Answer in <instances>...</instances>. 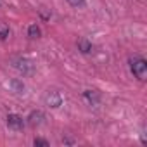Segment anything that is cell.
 I'll list each match as a JSON object with an SVG mask.
<instances>
[{"instance_id":"obj_1","label":"cell","mask_w":147,"mask_h":147,"mask_svg":"<svg viewBox=\"0 0 147 147\" xmlns=\"http://www.w3.org/2000/svg\"><path fill=\"white\" fill-rule=\"evenodd\" d=\"M130 69L135 75V78H138V80L147 78V62H145V59H142V57L130 59Z\"/></svg>"},{"instance_id":"obj_2","label":"cell","mask_w":147,"mask_h":147,"mask_svg":"<svg viewBox=\"0 0 147 147\" xmlns=\"http://www.w3.org/2000/svg\"><path fill=\"white\" fill-rule=\"evenodd\" d=\"M12 64H14V67L19 73H23V75H31V73H33V64L28 59H24V57H14Z\"/></svg>"},{"instance_id":"obj_3","label":"cell","mask_w":147,"mask_h":147,"mask_svg":"<svg viewBox=\"0 0 147 147\" xmlns=\"http://www.w3.org/2000/svg\"><path fill=\"white\" fill-rule=\"evenodd\" d=\"M7 125H9V128L19 131V130H23L24 121H23V118H21L19 114H9V116H7Z\"/></svg>"},{"instance_id":"obj_4","label":"cell","mask_w":147,"mask_h":147,"mask_svg":"<svg viewBox=\"0 0 147 147\" xmlns=\"http://www.w3.org/2000/svg\"><path fill=\"white\" fill-rule=\"evenodd\" d=\"M45 102L50 106V107H59L61 104H62V97L57 94V92H49L47 95H45Z\"/></svg>"},{"instance_id":"obj_5","label":"cell","mask_w":147,"mask_h":147,"mask_svg":"<svg viewBox=\"0 0 147 147\" xmlns=\"http://www.w3.org/2000/svg\"><path fill=\"white\" fill-rule=\"evenodd\" d=\"M43 119H45V114H43L42 111H33V113H30V116H28V123H30L31 126H40V125L43 123Z\"/></svg>"},{"instance_id":"obj_6","label":"cell","mask_w":147,"mask_h":147,"mask_svg":"<svg viewBox=\"0 0 147 147\" xmlns=\"http://www.w3.org/2000/svg\"><path fill=\"white\" fill-rule=\"evenodd\" d=\"M83 97H85L92 106H95V104L100 102V94L95 92V90H85V92H83Z\"/></svg>"},{"instance_id":"obj_7","label":"cell","mask_w":147,"mask_h":147,"mask_svg":"<svg viewBox=\"0 0 147 147\" xmlns=\"http://www.w3.org/2000/svg\"><path fill=\"white\" fill-rule=\"evenodd\" d=\"M78 49H80L82 54H90V52L94 50V45H92L87 38H80V40H78Z\"/></svg>"},{"instance_id":"obj_8","label":"cell","mask_w":147,"mask_h":147,"mask_svg":"<svg viewBox=\"0 0 147 147\" xmlns=\"http://www.w3.org/2000/svg\"><path fill=\"white\" fill-rule=\"evenodd\" d=\"M9 35H11L9 26H7V24H4V23H0V40H7V38H9Z\"/></svg>"},{"instance_id":"obj_9","label":"cell","mask_w":147,"mask_h":147,"mask_svg":"<svg viewBox=\"0 0 147 147\" xmlns=\"http://www.w3.org/2000/svg\"><path fill=\"white\" fill-rule=\"evenodd\" d=\"M28 36H30V38H38V36H40V28H38L36 24H31V26L28 28Z\"/></svg>"},{"instance_id":"obj_10","label":"cell","mask_w":147,"mask_h":147,"mask_svg":"<svg viewBox=\"0 0 147 147\" xmlns=\"http://www.w3.org/2000/svg\"><path fill=\"white\" fill-rule=\"evenodd\" d=\"M11 87H12L18 94H23V92H24V85H23V83H19V82H16V80H12V82H11Z\"/></svg>"},{"instance_id":"obj_11","label":"cell","mask_w":147,"mask_h":147,"mask_svg":"<svg viewBox=\"0 0 147 147\" xmlns=\"http://www.w3.org/2000/svg\"><path fill=\"white\" fill-rule=\"evenodd\" d=\"M67 2H69L73 7H83V5H85V0H67Z\"/></svg>"},{"instance_id":"obj_12","label":"cell","mask_w":147,"mask_h":147,"mask_svg":"<svg viewBox=\"0 0 147 147\" xmlns=\"http://www.w3.org/2000/svg\"><path fill=\"white\" fill-rule=\"evenodd\" d=\"M35 145H40V147H49V142L43 140V138H35Z\"/></svg>"},{"instance_id":"obj_13","label":"cell","mask_w":147,"mask_h":147,"mask_svg":"<svg viewBox=\"0 0 147 147\" xmlns=\"http://www.w3.org/2000/svg\"><path fill=\"white\" fill-rule=\"evenodd\" d=\"M0 4H2V0H0Z\"/></svg>"}]
</instances>
